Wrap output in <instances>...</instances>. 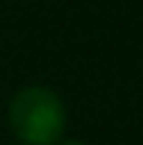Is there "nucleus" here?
<instances>
[{"mask_svg":"<svg viewBox=\"0 0 143 145\" xmlns=\"http://www.w3.org/2000/svg\"><path fill=\"white\" fill-rule=\"evenodd\" d=\"M9 127L24 145H57L66 130V107L48 86H24L9 101Z\"/></svg>","mask_w":143,"mask_h":145,"instance_id":"1","label":"nucleus"},{"mask_svg":"<svg viewBox=\"0 0 143 145\" xmlns=\"http://www.w3.org/2000/svg\"><path fill=\"white\" fill-rule=\"evenodd\" d=\"M57 145H87V142H77V139H72V142H57Z\"/></svg>","mask_w":143,"mask_h":145,"instance_id":"2","label":"nucleus"}]
</instances>
